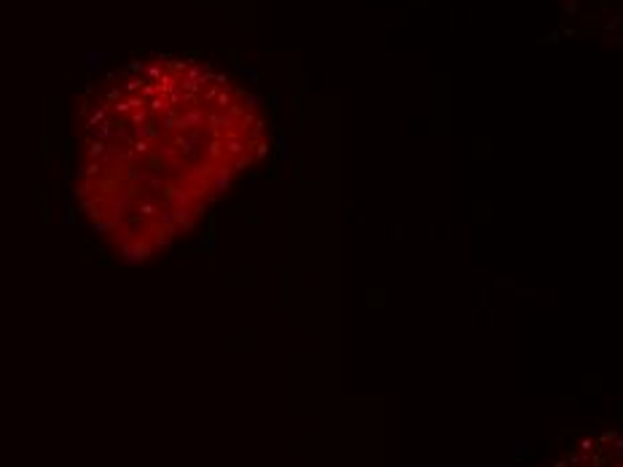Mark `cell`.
Returning <instances> with one entry per match:
<instances>
[{
    "mask_svg": "<svg viewBox=\"0 0 623 467\" xmlns=\"http://www.w3.org/2000/svg\"><path fill=\"white\" fill-rule=\"evenodd\" d=\"M256 105L185 59H150L108 83L81 129L75 196L100 239L145 261L185 236L263 153Z\"/></svg>",
    "mask_w": 623,
    "mask_h": 467,
    "instance_id": "1",
    "label": "cell"
}]
</instances>
